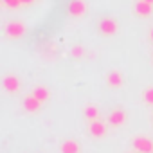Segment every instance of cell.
Here are the masks:
<instances>
[{
  "instance_id": "obj_4",
  "label": "cell",
  "mask_w": 153,
  "mask_h": 153,
  "mask_svg": "<svg viewBox=\"0 0 153 153\" xmlns=\"http://www.w3.org/2000/svg\"><path fill=\"white\" fill-rule=\"evenodd\" d=\"M96 135H103V126H99V124H94V130H92Z\"/></svg>"
},
{
  "instance_id": "obj_3",
  "label": "cell",
  "mask_w": 153,
  "mask_h": 153,
  "mask_svg": "<svg viewBox=\"0 0 153 153\" xmlns=\"http://www.w3.org/2000/svg\"><path fill=\"white\" fill-rule=\"evenodd\" d=\"M123 119H124V117H123V114H121V112H117L115 115H112V121H114V123H121Z\"/></svg>"
},
{
  "instance_id": "obj_2",
  "label": "cell",
  "mask_w": 153,
  "mask_h": 153,
  "mask_svg": "<svg viewBox=\"0 0 153 153\" xmlns=\"http://www.w3.org/2000/svg\"><path fill=\"white\" fill-rule=\"evenodd\" d=\"M65 151H67V153L76 151V144H74V142H67V144H65Z\"/></svg>"
},
{
  "instance_id": "obj_1",
  "label": "cell",
  "mask_w": 153,
  "mask_h": 153,
  "mask_svg": "<svg viewBox=\"0 0 153 153\" xmlns=\"http://www.w3.org/2000/svg\"><path fill=\"white\" fill-rule=\"evenodd\" d=\"M137 148H139V149H144V151H148L151 146H149V142H148V140H137Z\"/></svg>"
}]
</instances>
